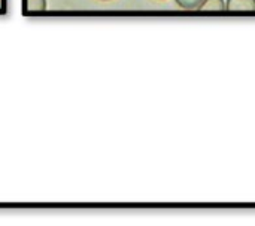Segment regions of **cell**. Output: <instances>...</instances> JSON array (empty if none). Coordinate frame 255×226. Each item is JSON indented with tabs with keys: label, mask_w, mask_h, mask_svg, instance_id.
<instances>
[{
	"label": "cell",
	"mask_w": 255,
	"mask_h": 226,
	"mask_svg": "<svg viewBox=\"0 0 255 226\" xmlns=\"http://www.w3.org/2000/svg\"><path fill=\"white\" fill-rule=\"evenodd\" d=\"M226 9L230 12H255V0H226Z\"/></svg>",
	"instance_id": "6da1fadb"
},
{
	"label": "cell",
	"mask_w": 255,
	"mask_h": 226,
	"mask_svg": "<svg viewBox=\"0 0 255 226\" xmlns=\"http://www.w3.org/2000/svg\"><path fill=\"white\" fill-rule=\"evenodd\" d=\"M226 9V0H203L199 6V10H209V12H221Z\"/></svg>",
	"instance_id": "7a4b0ae2"
},
{
	"label": "cell",
	"mask_w": 255,
	"mask_h": 226,
	"mask_svg": "<svg viewBox=\"0 0 255 226\" xmlns=\"http://www.w3.org/2000/svg\"><path fill=\"white\" fill-rule=\"evenodd\" d=\"M46 9V0H27L28 12H40Z\"/></svg>",
	"instance_id": "3957f363"
},
{
	"label": "cell",
	"mask_w": 255,
	"mask_h": 226,
	"mask_svg": "<svg viewBox=\"0 0 255 226\" xmlns=\"http://www.w3.org/2000/svg\"><path fill=\"white\" fill-rule=\"evenodd\" d=\"M203 0H175V3L182 9H199Z\"/></svg>",
	"instance_id": "277c9868"
},
{
	"label": "cell",
	"mask_w": 255,
	"mask_h": 226,
	"mask_svg": "<svg viewBox=\"0 0 255 226\" xmlns=\"http://www.w3.org/2000/svg\"><path fill=\"white\" fill-rule=\"evenodd\" d=\"M103 1H108V0H103Z\"/></svg>",
	"instance_id": "5b68a950"
}]
</instances>
